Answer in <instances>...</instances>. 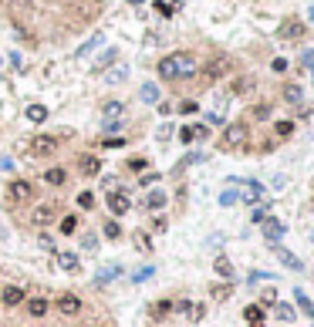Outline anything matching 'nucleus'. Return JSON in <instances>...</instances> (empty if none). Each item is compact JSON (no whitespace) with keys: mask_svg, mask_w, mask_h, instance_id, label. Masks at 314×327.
Masks as SVG:
<instances>
[{"mask_svg":"<svg viewBox=\"0 0 314 327\" xmlns=\"http://www.w3.org/2000/svg\"><path fill=\"white\" fill-rule=\"evenodd\" d=\"M277 257H281V260L287 263V266H294V270H304V263L297 260L294 253H287V250H281V246H277Z\"/></svg>","mask_w":314,"mask_h":327,"instance_id":"393cba45","label":"nucleus"},{"mask_svg":"<svg viewBox=\"0 0 314 327\" xmlns=\"http://www.w3.org/2000/svg\"><path fill=\"white\" fill-rule=\"evenodd\" d=\"M129 206H132V202H129V196H125V193H115V189L108 193V209H112L115 216H122V213H129Z\"/></svg>","mask_w":314,"mask_h":327,"instance_id":"9d476101","label":"nucleus"},{"mask_svg":"<svg viewBox=\"0 0 314 327\" xmlns=\"http://www.w3.org/2000/svg\"><path fill=\"white\" fill-rule=\"evenodd\" d=\"M31 219H34V226H51V223L58 219V206H54V202H41Z\"/></svg>","mask_w":314,"mask_h":327,"instance_id":"423d86ee","label":"nucleus"},{"mask_svg":"<svg viewBox=\"0 0 314 327\" xmlns=\"http://www.w3.org/2000/svg\"><path fill=\"white\" fill-rule=\"evenodd\" d=\"M58 263H61V270H68V273H78V270H81L75 253H61V257H58Z\"/></svg>","mask_w":314,"mask_h":327,"instance_id":"a211bd4d","label":"nucleus"},{"mask_svg":"<svg viewBox=\"0 0 314 327\" xmlns=\"http://www.w3.org/2000/svg\"><path fill=\"white\" fill-rule=\"evenodd\" d=\"M101 145H105V148H122V145H125V138H122V135H118V138H115V135H108V138H101Z\"/></svg>","mask_w":314,"mask_h":327,"instance_id":"473e14b6","label":"nucleus"},{"mask_svg":"<svg viewBox=\"0 0 314 327\" xmlns=\"http://www.w3.org/2000/svg\"><path fill=\"white\" fill-rule=\"evenodd\" d=\"M31 199H34V186L27 179H10V186H7V202L10 206H27Z\"/></svg>","mask_w":314,"mask_h":327,"instance_id":"7ed1b4c3","label":"nucleus"},{"mask_svg":"<svg viewBox=\"0 0 314 327\" xmlns=\"http://www.w3.org/2000/svg\"><path fill=\"white\" fill-rule=\"evenodd\" d=\"M27 118H31L34 125H41V122L48 118V108H44V105H27Z\"/></svg>","mask_w":314,"mask_h":327,"instance_id":"f3484780","label":"nucleus"},{"mask_svg":"<svg viewBox=\"0 0 314 327\" xmlns=\"http://www.w3.org/2000/svg\"><path fill=\"white\" fill-rule=\"evenodd\" d=\"M196 108H199V105H196V101H182V105H179V112H182V115H193V112H196Z\"/></svg>","mask_w":314,"mask_h":327,"instance_id":"37998d69","label":"nucleus"},{"mask_svg":"<svg viewBox=\"0 0 314 327\" xmlns=\"http://www.w3.org/2000/svg\"><path fill=\"white\" fill-rule=\"evenodd\" d=\"M243 317H247L250 324H260V317H264V311H260V307H247V311H243Z\"/></svg>","mask_w":314,"mask_h":327,"instance_id":"2f4dec72","label":"nucleus"},{"mask_svg":"<svg viewBox=\"0 0 314 327\" xmlns=\"http://www.w3.org/2000/svg\"><path fill=\"white\" fill-rule=\"evenodd\" d=\"M301 98H304V91H301L297 84H284V101L294 105V101H301Z\"/></svg>","mask_w":314,"mask_h":327,"instance_id":"b1692460","label":"nucleus"},{"mask_svg":"<svg viewBox=\"0 0 314 327\" xmlns=\"http://www.w3.org/2000/svg\"><path fill=\"white\" fill-rule=\"evenodd\" d=\"M24 304H27V314H31V317H44V314H48V300H44V297H27Z\"/></svg>","mask_w":314,"mask_h":327,"instance_id":"f8f14e48","label":"nucleus"},{"mask_svg":"<svg viewBox=\"0 0 314 327\" xmlns=\"http://www.w3.org/2000/svg\"><path fill=\"white\" fill-rule=\"evenodd\" d=\"M297 304H301V307H304V311H308V314L314 317V304L308 300V297H304V294H301V290H297Z\"/></svg>","mask_w":314,"mask_h":327,"instance_id":"ea45409f","label":"nucleus"},{"mask_svg":"<svg viewBox=\"0 0 314 327\" xmlns=\"http://www.w3.org/2000/svg\"><path fill=\"white\" fill-rule=\"evenodd\" d=\"M260 196H264V186H260V182H247L243 199H247V202H253V199H260Z\"/></svg>","mask_w":314,"mask_h":327,"instance_id":"5701e85b","label":"nucleus"},{"mask_svg":"<svg viewBox=\"0 0 314 327\" xmlns=\"http://www.w3.org/2000/svg\"><path fill=\"white\" fill-rule=\"evenodd\" d=\"M270 67H274V71H287V61H284V58H274V65Z\"/></svg>","mask_w":314,"mask_h":327,"instance_id":"de8ad7c7","label":"nucleus"},{"mask_svg":"<svg viewBox=\"0 0 314 327\" xmlns=\"http://www.w3.org/2000/svg\"><path fill=\"white\" fill-rule=\"evenodd\" d=\"M230 67H233V61L227 58V54H213L206 65H203V78L206 81H216V78H227L230 74Z\"/></svg>","mask_w":314,"mask_h":327,"instance_id":"20e7f679","label":"nucleus"},{"mask_svg":"<svg viewBox=\"0 0 314 327\" xmlns=\"http://www.w3.org/2000/svg\"><path fill=\"white\" fill-rule=\"evenodd\" d=\"M149 314H152V317H165V314H172V300H156V304L149 307Z\"/></svg>","mask_w":314,"mask_h":327,"instance_id":"aec40b11","label":"nucleus"},{"mask_svg":"<svg viewBox=\"0 0 314 327\" xmlns=\"http://www.w3.org/2000/svg\"><path fill=\"white\" fill-rule=\"evenodd\" d=\"M58 226H61V233H75V229H78V219H75V216H65V219H58Z\"/></svg>","mask_w":314,"mask_h":327,"instance_id":"cd10ccee","label":"nucleus"},{"mask_svg":"<svg viewBox=\"0 0 314 327\" xmlns=\"http://www.w3.org/2000/svg\"><path fill=\"white\" fill-rule=\"evenodd\" d=\"M179 138H182V142H186V145H189V142H193V138H196V125H186V129L179 131Z\"/></svg>","mask_w":314,"mask_h":327,"instance_id":"4c0bfd02","label":"nucleus"},{"mask_svg":"<svg viewBox=\"0 0 314 327\" xmlns=\"http://www.w3.org/2000/svg\"><path fill=\"white\" fill-rule=\"evenodd\" d=\"M250 88H253V78H250V74H243V78H233V84H230V91H233V95H247Z\"/></svg>","mask_w":314,"mask_h":327,"instance_id":"2eb2a0df","label":"nucleus"},{"mask_svg":"<svg viewBox=\"0 0 314 327\" xmlns=\"http://www.w3.org/2000/svg\"><path fill=\"white\" fill-rule=\"evenodd\" d=\"M122 112H125V105H122V101H108V105H105V122L122 118Z\"/></svg>","mask_w":314,"mask_h":327,"instance_id":"dca6fc26","label":"nucleus"},{"mask_svg":"<svg viewBox=\"0 0 314 327\" xmlns=\"http://www.w3.org/2000/svg\"><path fill=\"white\" fill-rule=\"evenodd\" d=\"M44 182H48V186H65V182H68V172H65L61 165H51V169L44 172Z\"/></svg>","mask_w":314,"mask_h":327,"instance_id":"9b49d317","label":"nucleus"},{"mask_svg":"<svg viewBox=\"0 0 314 327\" xmlns=\"http://www.w3.org/2000/svg\"><path fill=\"white\" fill-rule=\"evenodd\" d=\"M216 273H220V277H227V280L233 277V266H230V260H227V257H220V260H216Z\"/></svg>","mask_w":314,"mask_h":327,"instance_id":"bb28decb","label":"nucleus"},{"mask_svg":"<svg viewBox=\"0 0 314 327\" xmlns=\"http://www.w3.org/2000/svg\"><path fill=\"white\" fill-rule=\"evenodd\" d=\"M250 327H264V324H250Z\"/></svg>","mask_w":314,"mask_h":327,"instance_id":"09e8293b","label":"nucleus"},{"mask_svg":"<svg viewBox=\"0 0 314 327\" xmlns=\"http://www.w3.org/2000/svg\"><path fill=\"white\" fill-rule=\"evenodd\" d=\"M199 71V61L186 51H176V54H165L159 61V78L162 81H179V78H193Z\"/></svg>","mask_w":314,"mask_h":327,"instance_id":"f257e3e1","label":"nucleus"},{"mask_svg":"<svg viewBox=\"0 0 314 327\" xmlns=\"http://www.w3.org/2000/svg\"><path fill=\"white\" fill-rule=\"evenodd\" d=\"M101 41H105V37H101V34H95V37H91L88 44H81V51H78V54H88V51H91V48H98Z\"/></svg>","mask_w":314,"mask_h":327,"instance_id":"c9c22d12","label":"nucleus"},{"mask_svg":"<svg viewBox=\"0 0 314 327\" xmlns=\"http://www.w3.org/2000/svg\"><path fill=\"white\" fill-rule=\"evenodd\" d=\"M81 246H84V250H95V246H98V240H95V236H91V233H88V236H84V240H81Z\"/></svg>","mask_w":314,"mask_h":327,"instance_id":"a18cd8bd","label":"nucleus"},{"mask_svg":"<svg viewBox=\"0 0 314 327\" xmlns=\"http://www.w3.org/2000/svg\"><path fill=\"white\" fill-rule=\"evenodd\" d=\"M146 206H149V209H162V206H165V193H162V189H152V193L146 196Z\"/></svg>","mask_w":314,"mask_h":327,"instance_id":"6ab92c4d","label":"nucleus"},{"mask_svg":"<svg viewBox=\"0 0 314 327\" xmlns=\"http://www.w3.org/2000/svg\"><path fill=\"white\" fill-rule=\"evenodd\" d=\"M281 233H284V226H281L277 219H264V236H267L274 246H277V236H281Z\"/></svg>","mask_w":314,"mask_h":327,"instance_id":"4468645a","label":"nucleus"},{"mask_svg":"<svg viewBox=\"0 0 314 327\" xmlns=\"http://www.w3.org/2000/svg\"><path fill=\"white\" fill-rule=\"evenodd\" d=\"M186 314H189L193 321H199V317H203V304H189V307H186Z\"/></svg>","mask_w":314,"mask_h":327,"instance_id":"58836bf2","label":"nucleus"},{"mask_svg":"<svg viewBox=\"0 0 314 327\" xmlns=\"http://www.w3.org/2000/svg\"><path fill=\"white\" fill-rule=\"evenodd\" d=\"M277 37H284V41H297V37H304V24L294 20V17H287V20L277 27Z\"/></svg>","mask_w":314,"mask_h":327,"instance_id":"6e6552de","label":"nucleus"},{"mask_svg":"<svg viewBox=\"0 0 314 327\" xmlns=\"http://www.w3.org/2000/svg\"><path fill=\"white\" fill-rule=\"evenodd\" d=\"M142 101H159V88L156 84H142Z\"/></svg>","mask_w":314,"mask_h":327,"instance_id":"c756f323","label":"nucleus"},{"mask_svg":"<svg viewBox=\"0 0 314 327\" xmlns=\"http://www.w3.org/2000/svg\"><path fill=\"white\" fill-rule=\"evenodd\" d=\"M247 142H250V129H247L243 122L227 125V131L220 135V148H223V152H240V148H247Z\"/></svg>","mask_w":314,"mask_h":327,"instance_id":"f03ea898","label":"nucleus"},{"mask_svg":"<svg viewBox=\"0 0 314 327\" xmlns=\"http://www.w3.org/2000/svg\"><path fill=\"white\" fill-rule=\"evenodd\" d=\"M233 290H230V283H223V287H213V300H227Z\"/></svg>","mask_w":314,"mask_h":327,"instance_id":"72a5a7b5","label":"nucleus"},{"mask_svg":"<svg viewBox=\"0 0 314 327\" xmlns=\"http://www.w3.org/2000/svg\"><path fill=\"white\" fill-rule=\"evenodd\" d=\"M274 131H277V138H287V135L294 131V122H277V125H274Z\"/></svg>","mask_w":314,"mask_h":327,"instance_id":"7c9ffc66","label":"nucleus"},{"mask_svg":"<svg viewBox=\"0 0 314 327\" xmlns=\"http://www.w3.org/2000/svg\"><path fill=\"white\" fill-rule=\"evenodd\" d=\"M311 17H314V7H311Z\"/></svg>","mask_w":314,"mask_h":327,"instance_id":"8fccbe9b","label":"nucleus"},{"mask_svg":"<svg viewBox=\"0 0 314 327\" xmlns=\"http://www.w3.org/2000/svg\"><path fill=\"white\" fill-rule=\"evenodd\" d=\"M135 246H139V250H152V243H149V236H146V233H139V236H135Z\"/></svg>","mask_w":314,"mask_h":327,"instance_id":"79ce46f5","label":"nucleus"},{"mask_svg":"<svg viewBox=\"0 0 314 327\" xmlns=\"http://www.w3.org/2000/svg\"><path fill=\"white\" fill-rule=\"evenodd\" d=\"M156 179H159L156 172H149V176H142V179H139V186H152V182H156Z\"/></svg>","mask_w":314,"mask_h":327,"instance_id":"49530a36","label":"nucleus"},{"mask_svg":"<svg viewBox=\"0 0 314 327\" xmlns=\"http://www.w3.org/2000/svg\"><path fill=\"white\" fill-rule=\"evenodd\" d=\"M58 138L54 135H37L34 142H31V155L34 159H51V155H58Z\"/></svg>","mask_w":314,"mask_h":327,"instance_id":"39448f33","label":"nucleus"},{"mask_svg":"<svg viewBox=\"0 0 314 327\" xmlns=\"http://www.w3.org/2000/svg\"><path fill=\"white\" fill-rule=\"evenodd\" d=\"M101 233H105L108 240H122V226H118V219H108V223L101 226Z\"/></svg>","mask_w":314,"mask_h":327,"instance_id":"412c9836","label":"nucleus"},{"mask_svg":"<svg viewBox=\"0 0 314 327\" xmlns=\"http://www.w3.org/2000/svg\"><path fill=\"white\" fill-rule=\"evenodd\" d=\"M112 61H115V51H105V54H101V58H98L95 65H91V71H95V74H101V71L112 65Z\"/></svg>","mask_w":314,"mask_h":327,"instance_id":"4be33fe9","label":"nucleus"},{"mask_svg":"<svg viewBox=\"0 0 314 327\" xmlns=\"http://www.w3.org/2000/svg\"><path fill=\"white\" fill-rule=\"evenodd\" d=\"M54 307H58L65 317H75V314H81V307H84V304H81V297H75V294H61Z\"/></svg>","mask_w":314,"mask_h":327,"instance_id":"0eeeda50","label":"nucleus"},{"mask_svg":"<svg viewBox=\"0 0 314 327\" xmlns=\"http://www.w3.org/2000/svg\"><path fill=\"white\" fill-rule=\"evenodd\" d=\"M24 300H27L24 287H3V294H0V304H3V307H20Z\"/></svg>","mask_w":314,"mask_h":327,"instance_id":"1a4fd4ad","label":"nucleus"},{"mask_svg":"<svg viewBox=\"0 0 314 327\" xmlns=\"http://www.w3.org/2000/svg\"><path fill=\"white\" fill-rule=\"evenodd\" d=\"M78 169H81V176H95V172L101 169V162H98L95 155H81V159H78Z\"/></svg>","mask_w":314,"mask_h":327,"instance_id":"ddd939ff","label":"nucleus"},{"mask_svg":"<svg viewBox=\"0 0 314 327\" xmlns=\"http://www.w3.org/2000/svg\"><path fill=\"white\" fill-rule=\"evenodd\" d=\"M277 317H281V321H294L297 314H294V307H291V304H277Z\"/></svg>","mask_w":314,"mask_h":327,"instance_id":"c85d7f7f","label":"nucleus"},{"mask_svg":"<svg viewBox=\"0 0 314 327\" xmlns=\"http://www.w3.org/2000/svg\"><path fill=\"white\" fill-rule=\"evenodd\" d=\"M270 112H274L270 105H253V108H250V115H253L257 122H267V118H270Z\"/></svg>","mask_w":314,"mask_h":327,"instance_id":"a878e982","label":"nucleus"},{"mask_svg":"<svg viewBox=\"0 0 314 327\" xmlns=\"http://www.w3.org/2000/svg\"><path fill=\"white\" fill-rule=\"evenodd\" d=\"M267 213H270L267 206H260V209H253V223H264V219H267Z\"/></svg>","mask_w":314,"mask_h":327,"instance_id":"c03bdc74","label":"nucleus"},{"mask_svg":"<svg viewBox=\"0 0 314 327\" xmlns=\"http://www.w3.org/2000/svg\"><path fill=\"white\" fill-rule=\"evenodd\" d=\"M146 165H149V162H146V159H139V155H135V159H129V169H135V172H142Z\"/></svg>","mask_w":314,"mask_h":327,"instance_id":"a19ab883","label":"nucleus"},{"mask_svg":"<svg viewBox=\"0 0 314 327\" xmlns=\"http://www.w3.org/2000/svg\"><path fill=\"white\" fill-rule=\"evenodd\" d=\"M78 206H81V209H91V206H95V196H91L88 189H84V193H78Z\"/></svg>","mask_w":314,"mask_h":327,"instance_id":"f704fd0d","label":"nucleus"},{"mask_svg":"<svg viewBox=\"0 0 314 327\" xmlns=\"http://www.w3.org/2000/svg\"><path fill=\"white\" fill-rule=\"evenodd\" d=\"M156 10L162 17H172V14H176V7H172V3H162V0H156Z\"/></svg>","mask_w":314,"mask_h":327,"instance_id":"e433bc0d","label":"nucleus"}]
</instances>
